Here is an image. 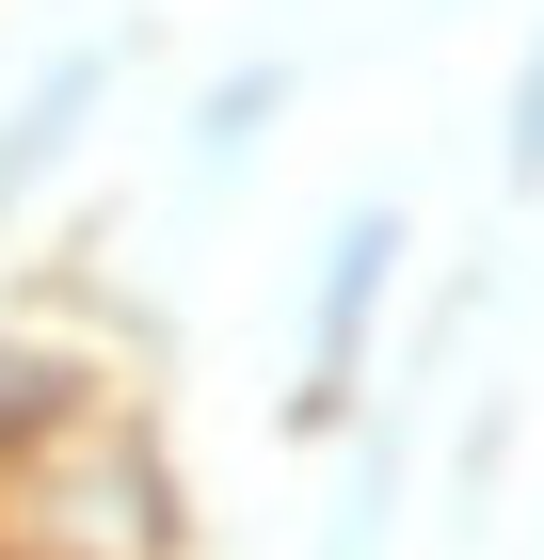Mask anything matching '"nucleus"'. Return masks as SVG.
<instances>
[{
  "mask_svg": "<svg viewBox=\"0 0 544 560\" xmlns=\"http://www.w3.org/2000/svg\"><path fill=\"white\" fill-rule=\"evenodd\" d=\"M401 257H417L401 192H352V209L321 224V289H304V417H352V400H369V337H384Z\"/></svg>",
  "mask_w": 544,
  "mask_h": 560,
  "instance_id": "f257e3e1",
  "label": "nucleus"
},
{
  "mask_svg": "<svg viewBox=\"0 0 544 560\" xmlns=\"http://www.w3.org/2000/svg\"><path fill=\"white\" fill-rule=\"evenodd\" d=\"M113 96H128V33H81V48H48L33 81H16V113H0V224H33L81 176V144H96Z\"/></svg>",
  "mask_w": 544,
  "mask_h": 560,
  "instance_id": "f03ea898",
  "label": "nucleus"
},
{
  "mask_svg": "<svg viewBox=\"0 0 544 560\" xmlns=\"http://www.w3.org/2000/svg\"><path fill=\"white\" fill-rule=\"evenodd\" d=\"M289 96H304V65H289V48H256V65H224V81L193 96V144H176V176H193V192H241Z\"/></svg>",
  "mask_w": 544,
  "mask_h": 560,
  "instance_id": "7ed1b4c3",
  "label": "nucleus"
},
{
  "mask_svg": "<svg viewBox=\"0 0 544 560\" xmlns=\"http://www.w3.org/2000/svg\"><path fill=\"white\" fill-rule=\"evenodd\" d=\"M497 176H512V192H544V16H529V48H512V96H497Z\"/></svg>",
  "mask_w": 544,
  "mask_h": 560,
  "instance_id": "20e7f679",
  "label": "nucleus"
}]
</instances>
